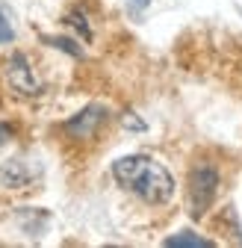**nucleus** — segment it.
Segmentation results:
<instances>
[{"label":"nucleus","mask_w":242,"mask_h":248,"mask_svg":"<svg viewBox=\"0 0 242 248\" xmlns=\"http://www.w3.org/2000/svg\"><path fill=\"white\" fill-rule=\"evenodd\" d=\"M112 177L121 189L133 192L145 204H168L174 195V177L168 174V169L151 157H142V154L115 160Z\"/></svg>","instance_id":"obj_1"},{"label":"nucleus","mask_w":242,"mask_h":248,"mask_svg":"<svg viewBox=\"0 0 242 248\" xmlns=\"http://www.w3.org/2000/svg\"><path fill=\"white\" fill-rule=\"evenodd\" d=\"M216 192H219V169L213 163H195L189 171V186H186L192 219H204V213L210 210Z\"/></svg>","instance_id":"obj_2"},{"label":"nucleus","mask_w":242,"mask_h":248,"mask_svg":"<svg viewBox=\"0 0 242 248\" xmlns=\"http://www.w3.org/2000/svg\"><path fill=\"white\" fill-rule=\"evenodd\" d=\"M3 80L12 89V95H18V98H39L42 92H45L42 80L36 77L33 65H30V59L21 50L9 53V59L3 62Z\"/></svg>","instance_id":"obj_3"},{"label":"nucleus","mask_w":242,"mask_h":248,"mask_svg":"<svg viewBox=\"0 0 242 248\" xmlns=\"http://www.w3.org/2000/svg\"><path fill=\"white\" fill-rule=\"evenodd\" d=\"M106 118H109V109L104 104H89L86 109H80L74 118H68L62 124V130L71 139H92L104 127V124H106Z\"/></svg>","instance_id":"obj_4"},{"label":"nucleus","mask_w":242,"mask_h":248,"mask_svg":"<svg viewBox=\"0 0 242 248\" xmlns=\"http://www.w3.org/2000/svg\"><path fill=\"white\" fill-rule=\"evenodd\" d=\"M30 180H33V171L24 166V160H6L0 166V183L6 189H24L30 186Z\"/></svg>","instance_id":"obj_5"},{"label":"nucleus","mask_w":242,"mask_h":248,"mask_svg":"<svg viewBox=\"0 0 242 248\" xmlns=\"http://www.w3.org/2000/svg\"><path fill=\"white\" fill-rule=\"evenodd\" d=\"M65 21H68V24H71V27L77 30V33H80V36H83L86 42H92V27H89V21H86V15H83L80 9H71V12L65 15Z\"/></svg>","instance_id":"obj_6"},{"label":"nucleus","mask_w":242,"mask_h":248,"mask_svg":"<svg viewBox=\"0 0 242 248\" xmlns=\"http://www.w3.org/2000/svg\"><path fill=\"white\" fill-rule=\"evenodd\" d=\"M166 245H192V248H204V245H213V242L204 239V236H192L189 231H183V233H177V236H168Z\"/></svg>","instance_id":"obj_7"},{"label":"nucleus","mask_w":242,"mask_h":248,"mask_svg":"<svg viewBox=\"0 0 242 248\" xmlns=\"http://www.w3.org/2000/svg\"><path fill=\"white\" fill-rule=\"evenodd\" d=\"M45 42L50 45V47H59V50H65V53H71V56H83V50L71 42V39H59V36H45Z\"/></svg>","instance_id":"obj_8"},{"label":"nucleus","mask_w":242,"mask_h":248,"mask_svg":"<svg viewBox=\"0 0 242 248\" xmlns=\"http://www.w3.org/2000/svg\"><path fill=\"white\" fill-rule=\"evenodd\" d=\"M15 39V33H12V27H9V21H6V15L0 12V45H9Z\"/></svg>","instance_id":"obj_9"},{"label":"nucleus","mask_w":242,"mask_h":248,"mask_svg":"<svg viewBox=\"0 0 242 248\" xmlns=\"http://www.w3.org/2000/svg\"><path fill=\"white\" fill-rule=\"evenodd\" d=\"M124 127H130V130H145V124H142L139 118H133V112H127V115H124Z\"/></svg>","instance_id":"obj_10"},{"label":"nucleus","mask_w":242,"mask_h":248,"mask_svg":"<svg viewBox=\"0 0 242 248\" xmlns=\"http://www.w3.org/2000/svg\"><path fill=\"white\" fill-rule=\"evenodd\" d=\"M9 133H12V130L6 127V124H0V142H6V139H9Z\"/></svg>","instance_id":"obj_11"},{"label":"nucleus","mask_w":242,"mask_h":248,"mask_svg":"<svg viewBox=\"0 0 242 248\" xmlns=\"http://www.w3.org/2000/svg\"><path fill=\"white\" fill-rule=\"evenodd\" d=\"M136 3H139V6H148V3H151V0H136Z\"/></svg>","instance_id":"obj_12"}]
</instances>
